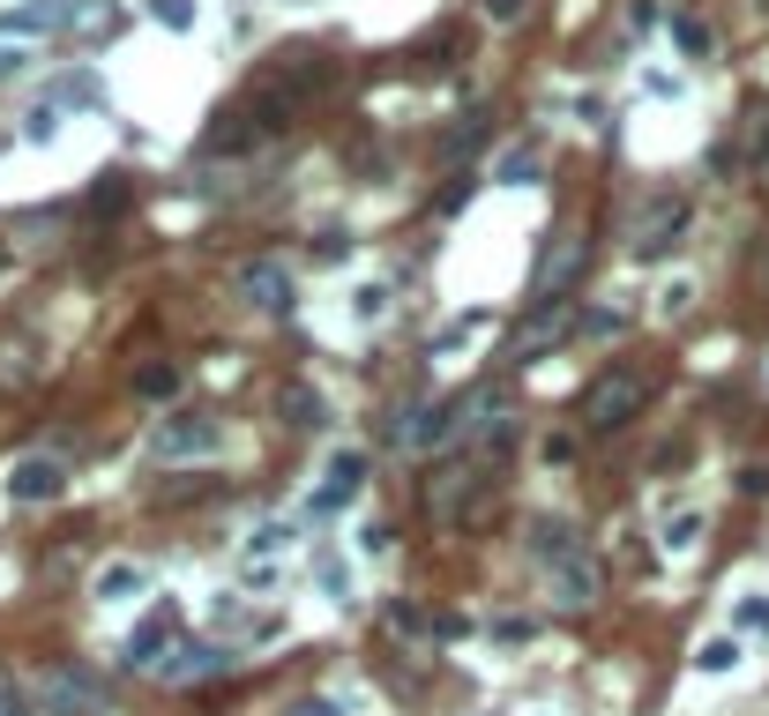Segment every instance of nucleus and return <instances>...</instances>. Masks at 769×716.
Returning <instances> with one entry per match:
<instances>
[{"instance_id":"7ed1b4c3","label":"nucleus","mask_w":769,"mask_h":716,"mask_svg":"<svg viewBox=\"0 0 769 716\" xmlns=\"http://www.w3.org/2000/svg\"><path fill=\"white\" fill-rule=\"evenodd\" d=\"M583 254H591V239H583V232H554V254H546V261H538V277H531L538 306H560V292L583 277Z\"/></svg>"},{"instance_id":"7c9ffc66","label":"nucleus","mask_w":769,"mask_h":716,"mask_svg":"<svg viewBox=\"0 0 769 716\" xmlns=\"http://www.w3.org/2000/svg\"><path fill=\"white\" fill-rule=\"evenodd\" d=\"M292 716H343V702H329V694H306Z\"/></svg>"},{"instance_id":"6e6552de","label":"nucleus","mask_w":769,"mask_h":716,"mask_svg":"<svg viewBox=\"0 0 769 716\" xmlns=\"http://www.w3.org/2000/svg\"><path fill=\"white\" fill-rule=\"evenodd\" d=\"M240 298L261 314H292V269L284 261H240Z\"/></svg>"},{"instance_id":"c9c22d12","label":"nucleus","mask_w":769,"mask_h":716,"mask_svg":"<svg viewBox=\"0 0 769 716\" xmlns=\"http://www.w3.org/2000/svg\"><path fill=\"white\" fill-rule=\"evenodd\" d=\"M762 157H769V142H762Z\"/></svg>"},{"instance_id":"473e14b6","label":"nucleus","mask_w":769,"mask_h":716,"mask_svg":"<svg viewBox=\"0 0 769 716\" xmlns=\"http://www.w3.org/2000/svg\"><path fill=\"white\" fill-rule=\"evenodd\" d=\"M486 15H493V23H515V15H523V0H486Z\"/></svg>"},{"instance_id":"2f4dec72","label":"nucleus","mask_w":769,"mask_h":716,"mask_svg":"<svg viewBox=\"0 0 769 716\" xmlns=\"http://www.w3.org/2000/svg\"><path fill=\"white\" fill-rule=\"evenodd\" d=\"M0 716H31V702H23V686H8V679H0Z\"/></svg>"},{"instance_id":"39448f33","label":"nucleus","mask_w":769,"mask_h":716,"mask_svg":"<svg viewBox=\"0 0 769 716\" xmlns=\"http://www.w3.org/2000/svg\"><path fill=\"white\" fill-rule=\"evenodd\" d=\"M38 702H45V716H97L105 709V686L90 672H68V665H60V672L38 679Z\"/></svg>"},{"instance_id":"bb28decb","label":"nucleus","mask_w":769,"mask_h":716,"mask_svg":"<svg viewBox=\"0 0 769 716\" xmlns=\"http://www.w3.org/2000/svg\"><path fill=\"white\" fill-rule=\"evenodd\" d=\"M23 68H31V45H8V38H0V83H15Z\"/></svg>"},{"instance_id":"b1692460","label":"nucleus","mask_w":769,"mask_h":716,"mask_svg":"<svg viewBox=\"0 0 769 716\" xmlns=\"http://www.w3.org/2000/svg\"><path fill=\"white\" fill-rule=\"evenodd\" d=\"M351 314H359V321H382L388 314V284H359V292H351Z\"/></svg>"},{"instance_id":"5701e85b","label":"nucleus","mask_w":769,"mask_h":716,"mask_svg":"<svg viewBox=\"0 0 769 716\" xmlns=\"http://www.w3.org/2000/svg\"><path fill=\"white\" fill-rule=\"evenodd\" d=\"M150 23H165V31H195V0H150Z\"/></svg>"},{"instance_id":"9b49d317","label":"nucleus","mask_w":769,"mask_h":716,"mask_svg":"<svg viewBox=\"0 0 769 716\" xmlns=\"http://www.w3.org/2000/svg\"><path fill=\"white\" fill-rule=\"evenodd\" d=\"M680 232H687V202H680V195L650 202V216H636V261H657Z\"/></svg>"},{"instance_id":"4468645a","label":"nucleus","mask_w":769,"mask_h":716,"mask_svg":"<svg viewBox=\"0 0 769 716\" xmlns=\"http://www.w3.org/2000/svg\"><path fill=\"white\" fill-rule=\"evenodd\" d=\"M150 590V567L142 560H105L97 575H90V597L97 605H128V597H142Z\"/></svg>"},{"instance_id":"f257e3e1","label":"nucleus","mask_w":769,"mask_h":716,"mask_svg":"<svg viewBox=\"0 0 769 716\" xmlns=\"http://www.w3.org/2000/svg\"><path fill=\"white\" fill-rule=\"evenodd\" d=\"M642 403H650V380H642L636 366H605V374L583 388L575 419L591 425V433H620L628 419H642Z\"/></svg>"},{"instance_id":"f3484780","label":"nucleus","mask_w":769,"mask_h":716,"mask_svg":"<svg viewBox=\"0 0 769 716\" xmlns=\"http://www.w3.org/2000/svg\"><path fill=\"white\" fill-rule=\"evenodd\" d=\"M172 627H179V620H172V605H165V612H150V620L135 627V642H128V665H150V657L172 642Z\"/></svg>"},{"instance_id":"ddd939ff","label":"nucleus","mask_w":769,"mask_h":716,"mask_svg":"<svg viewBox=\"0 0 769 716\" xmlns=\"http://www.w3.org/2000/svg\"><path fill=\"white\" fill-rule=\"evenodd\" d=\"M60 23H68V0H0V31H15V38H38Z\"/></svg>"},{"instance_id":"f704fd0d","label":"nucleus","mask_w":769,"mask_h":716,"mask_svg":"<svg viewBox=\"0 0 769 716\" xmlns=\"http://www.w3.org/2000/svg\"><path fill=\"white\" fill-rule=\"evenodd\" d=\"M762 284H769V254H762Z\"/></svg>"},{"instance_id":"a211bd4d","label":"nucleus","mask_w":769,"mask_h":716,"mask_svg":"<svg viewBox=\"0 0 769 716\" xmlns=\"http://www.w3.org/2000/svg\"><path fill=\"white\" fill-rule=\"evenodd\" d=\"M314 575H322V590H329V605H351V560H337V552H322V560H314Z\"/></svg>"},{"instance_id":"f03ea898","label":"nucleus","mask_w":769,"mask_h":716,"mask_svg":"<svg viewBox=\"0 0 769 716\" xmlns=\"http://www.w3.org/2000/svg\"><path fill=\"white\" fill-rule=\"evenodd\" d=\"M217 441H224V419H210V411H179V419L158 425L150 456H158V463H187V456H210Z\"/></svg>"},{"instance_id":"a878e982","label":"nucleus","mask_w":769,"mask_h":716,"mask_svg":"<svg viewBox=\"0 0 769 716\" xmlns=\"http://www.w3.org/2000/svg\"><path fill=\"white\" fill-rule=\"evenodd\" d=\"M53 134H60V113H53V105H38V113L23 120V142H53Z\"/></svg>"},{"instance_id":"6ab92c4d","label":"nucleus","mask_w":769,"mask_h":716,"mask_svg":"<svg viewBox=\"0 0 769 716\" xmlns=\"http://www.w3.org/2000/svg\"><path fill=\"white\" fill-rule=\"evenodd\" d=\"M284 411H292V425H322V396L306 388V380H284V396H277Z\"/></svg>"},{"instance_id":"0eeeda50","label":"nucleus","mask_w":769,"mask_h":716,"mask_svg":"<svg viewBox=\"0 0 769 716\" xmlns=\"http://www.w3.org/2000/svg\"><path fill=\"white\" fill-rule=\"evenodd\" d=\"M359 493H366V456H359V448H337V456H329V470H322L314 515H337V507H351Z\"/></svg>"},{"instance_id":"412c9836","label":"nucleus","mask_w":769,"mask_h":716,"mask_svg":"<svg viewBox=\"0 0 769 716\" xmlns=\"http://www.w3.org/2000/svg\"><path fill=\"white\" fill-rule=\"evenodd\" d=\"M284 545H292V523H255V530H247V552H255V560H277Z\"/></svg>"},{"instance_id":"c756f323","label":"nucleus","mask_w":769,"mask_h":716,"mask_svg":"<svg viewBox=\"0 0 769 716\" xmlns=\"http://www.w3.org/2000/svg\"><path fill=\"white\" fill-rule=\"evenodd\" d=\"M388 627H396V634H404V627L419 634V627H427V612H411V605H388Z\"/></svg>"},{"instance_id":"20e7f679","label":"nucleus","mask_w":769,"mask_h":716,"mask_svg":"<svg viewBox=\"0 0 769 716\" xmlns=\"http://www.w3.org/2000/svg\"><path fill=\"white\" fill-rule=\"evenodd\" d=\"M60 493H68V463L60 456H15L8 463V501L45 507V501H60Z\"/></svg>"},{"instance_id":"2eb2a0df","label":"nucleus","mask_w":769,"mask_h":716,"mask_svg":"<svg viewBox=\"0 0 769 716\" xmlns=\"http://www.w3.org/2000/svg\"><path fill=\"white\" fill-rule=\"evenodd\" d=\"M702 538H710L702 507H680V515L665 523V552H673V560H687V552H702Z\"/></svg>"},{"instance_id":"cd10ccee","label":"nucleus","mask_w":769,"mask_h":716,"mask_svg":"<svg viewBox=\"0 0 769 716\" xmlns=\"http://www.w3.org/2000/svg\"><path fill=\"white\" fill-rule=\"evenodd\" d=\"M739 634H769V597H747L739 605Z\"/></svg>"},{"instance_id":"393cba45","label":"nucleus","mask_w":769,"mask_h":716,"mask_svg":"<svg viewBox=\"0 0 769 716\" xmlns=\"http://www.w3.org/2000/svg\"><path fill=\"white\" fill-rule=\"evenodd\" d=\"M531 179H538V157L531 150H509L501 157V187H531Z\"/></svg>"},{"instance_id":"1a4fd4ad","label":"nucleus","mask_w":769,"mask_h":716,"mask_svg":"<svg viewBox=\"0 0 769 716\" xmlns=\"http://www.w3.org/2000/svg\"><path fill=\"white\" fill-rule=\"evenodd\" d=\"M605 590V575H598V560H583V552H568V560H554V605L560 612H591Z\"/></svg>"},{"instance_id":"f8f14e48","label":"nucleus","mask_w":769,"mask_h":716,"mask_svg":"<svg viewBox=\"0 0 769 716\" xmlns=\"http://www.w3.org/2000/svg\"><path fill=\"white\" fill-rule=\"evenodd\" d=\"M568 329H575L568 298H560V306H538V314H531V321L515 329V359H538V351H554V343L568 337Z\"/></svg>"},{"instance_id":"4be33fe9","label":"nucleus","mask_w":769,"mask_h":716,"mask_svg":"<svg viewBox=\"0 0 769 716\" xmlns=\"http://www.w3.org/2000/svg\"><path fill=\"white\" fill-rule=\"evenodd\" d=\"M673 45H680L687 60H710V45H718V38H710V23H695V15H680V23H673Z\"/></svg>"},{"instance_id":"dca6fc26","label":"nucleus","mask_w":769,"mask_h":716,"mask_svg":"<svg viewBox=\"0 0 769 716\" xmlns=\"http://www.w3.org/2000/svg\"><path fill=\"white\" fill-rule=\"evenodd\" d=\"M179 366H172V359H150V366H135V396H150V403H172V396H179Z\"/></svg>"},{"instance_id":"72a5a7b5","label":"nucleus","mask_w":769,"mask_h":716,"mask_svg":"<svg viewBox=\"0 0 769 716\" xmlns=\"http://www.w3.org/2000/svg\"><path fill=\"white\" fill-rule=\"evenodd\" d=\"M739 493H769V470H739Z\"/></svg>"},{"instance_id":"9d476101","label":"nucleus","mask_w":769,"mask_h":716,"mask_svg":"<svg viewBox=\"0 0 769 716\" xmlns=\"http://www.w3.org/2000/svg\"><path fill=\"white\" fill-rule=\"evenodd\" d=\"M456 425H464V403H419L396 419V448H441Z\"/></svg>"},{"instance_id":"423d86ee","label":"nucleus","mask_w":769,"mask_h":716,"mask_svg":"<svg viewBox=\"0 0 769 716\" xmlns=\"http://www.w3.org/2000/svg\"><path fill=\"white\" fill-rule=\"evenodd\" d=\"M224 665H232V657H224V649H210V642H165V649H158V657H150L142 672H150V679H165V686H179V679L224 672Z\"/></svg>"},{"instance_id":"c85d7f7f","label":"nucleus","mask_w":769,"mask_h":716,"mask_svg":"<svg viewBox=\"0 0 769 716\" xmlns=\"http://www.w3.org/2000/svg\"><path fill=\"white\" fill-rule=\"evenodd\" d=\"M687 298H695V284H687V277H673V284L657 292V314H687Z\"/></svg>"},{"instance_id":"aec40b11","label":"nucleus","mask_w":769,"mask_h":716,"mask_svg":"<svg viewBox=\"0 0 769 716\" xmlns=\"http://www.w3.org/2000/svg\"><path fill=\"white\" fill-rule=\"evenodd\" d=\"M732 665H739V642H732V634H718V642H702V649H695V672H732Z\"/></svg>"}]
</instances>
